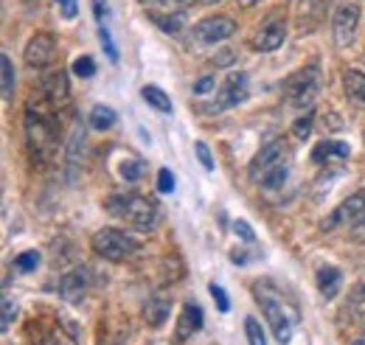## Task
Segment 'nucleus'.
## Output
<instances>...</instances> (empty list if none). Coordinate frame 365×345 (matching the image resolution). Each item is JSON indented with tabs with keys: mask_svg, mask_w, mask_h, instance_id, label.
Masks as SVG:
<instances>
[{
	"mask_svg": "<svg viewBox=\"0 0 365 345\" xmlns=\"http://www.w3.org/2000/svg\"><path fill=\"white\" fill-rule=\"evenodd\" d=\"M278 166H287V140L284 138H275L270 143L262 146V152L250 160V180L262 185V180L270 172H275Z\"/></svg>",
	"mask_w": 365,
	"mask_h": 345,
	"instance_id": "6",
	"label": "nucleus"
},
{
	"mask_svg": "<svg viewBox=\"0 0 365 345\" xmlns=\"http://www.w3.org/2000/svg\"><path fill=\"white\" fill-rule=\"evenodd\" d=\"M23 53H26V65H29V68H34V71L48 68V65L56 59V40H53V34L37 31V34L29 40Z\"/></svg>",
	"mask_w": 365,
	"mask_h": 345,
	"instance_id": "11",
	"label": "nucleus"
},
{
	"mask_svg": "<svg viewBox=\"0 0 365 345\" xmlns=\"http://www.w3.org/2000/svg\"><path fill=\"white\" fill-rule=\"evenodd\" d=\"M56 3H59V11H62L65 20H73L76 17V11H79V3L76 0H56Z\"/></svg>",
	"mask_w": 365,
	"mask_h": 345,
	"instance_id": "42",
	"label": "nucleus"
},
{
	"mask_svg": "<svg viewBox=\"0 0 365 345\" xmlns=\"http://www.w3.org/2000/svg\"><path fill=\"white\" fill-rule=\"evenodd\" d=\"M85 152H88V138H85V124L79 121L73 132H71V140L65 146V163H68V177L71 182L79 180V174L85 169Z\"/></svg>",
	"mask_w": 365,
	"mask_h": 345,
	"instance_id": "12",
	"label": "nucleus"
},
{
	"mask_svg": "<svg viewBox=\"0 0 365 345\" xmlns=\"http://www.w3.org/2000/svg\"><path fill=\"white\" fill-rule=\"evenodd\" d=\"M149 17L166 34H180L182 29H185V11H178V14H149Z\"/></svg>",
	"mask_w": 365,
	"mask_h": 345,
	"instance_id": "25",
	"label": "nucleus"
},
{
	"mask_svg": "<svg viewBox=\"0 0 365 345\" xmlns=\"http://www.w3.org/2000/svg\"><path fill=\"white\" fill-rule=\"evenodd\" d=\"M236 20L233 17H225V14H211L205 20H200L194 26V40L202 45H217V43H225L236 34Z\"/></svg>",
	"mask_w": 365,
	"mask_h": 345,
	"instance_id": "9",
	"label": "nucleus"
},
{
	"mask_svg": "<svg viewBox=\"0 0 365 345\" xmlns=\"http://www.w3.org/2000/svg\"><path fill=\"white\" fill-rule=\"evenodd\" d=\"M233 230H236V236H242L245 242H253V239H256L253 227H250L247 222H242V219H236V222H233Z\"/></svg>",
	"mask_w": 365,
	"mask_h": 345,
	"instance_id": "41",
	"label": "nucleus"
},
{
	"mask_svg": "<svg viewBox=\"0 0 365 345\" xmlns=\"http://www.w3.org/2000/svg\"><path fill=\"white\" fill-rule=\"evenodd\" d=\"M0 68H3V98L11 101L14 98V87H17V73H14V65H11V59L6 53L0 56Z\"/></svg>",
	"mask_w": 365,
	"mask_h": 345,
	"instance_id": "26",
	"label": "nucleus"
},
{
	"mask_svg": "<svg viewBox=\"0 0 365 345\" xmlns=\"http://www.w3.org/2000/svg\"><path fill=\"white\" fill-rule=\"evenodd\" d=\"M349 306H351V311L365 314V281L354 287V292H351V298H349Z\"/></svg>",
	"mask_w": 365,
	"mask_h": 345,
	"instance_id": "37",
	"label": "nucleus"
},
{
	"mask_svg": "<svg viewBox=\"0 0 365 345\" xmlns=\"http://www.w3.org/2000/svg\"><path fill=\"white\" fill-rule=\"evenodd\" d=\"M98 40H101V45H104V53H107L113 62H118V48H115V43H113V37H110V29H107V26H101V29H98Z\"/></svg>",
	"mask_w": 365,
	"mask_h": 345,
	"instance_id": "35",
	"label": "nucleus"
},
{
	"mask_svg": "<svg viewBox=\"0 0 365 345\" xmlns=\"http://www.w3.org/2000/svg\"><path fill=\"white\" fill-rule=\"evenodd\" d=\"M88 289H91V269H85V267L71 269L59 281V295H62V301L68 303H82L85 295H88Z\"/></svg>",
	"mask_w": 365,
	"mask_h": 345,
	"instance_id": "13",
	"label": "nucleus"
},
{
	"mask_svg": "<svg viewBox=\"0 0 365 345\" xmlns=\"http://www.w3.org/2000/svg\"><path fill=\"white\" fill-rule=\"evenodd\" d=\"M169 311H172V303L166 295H152L149 301L143 303V317L152 329H160L166 320H169Z\"/></svg>",
	"mask_w": 365,
	"mask_h": 345,
	"instance_id": "18",
	"label": "nucleus"
},
{
	"mask_svg": "<svg viewBox=\"0 0 365 345\" xmlns=\"http://www.w3.org/2000/svg\"><path fill=\"white\" fill-rule=\"evenodd\" d=\"M354 345H365V340H363V343H354Z\"/></svg>",
	"mask_w": 365,
	"mask_h": 345,
	"instance_id": "47",
	"label": "nucleus"
},
{
	"mask_svg": "<svg viewBox=\"0 0 365 345\" xmlns=\"http://www.w3.org/2000/svg\"><path fill=\"white\" fill-rule=\"evenodd\" d=\"M14 317H17V303L11 301V298H3V317H0V329H3V331H9V329H11V323H14Z\"/></svg>",
	"mask_w": 365,
	"mask_h": 345,
	"instance_id": "33",
	"label": "nucleus"
},
{
	"mask_svg": "<svg viewBox=\"0 0 365 345\" xmlns=\"http://www.w3.org/2000/svg\"><path fill=\"white\" fill-rule=\"evenodd\" d=\"M43 96L53 107H62L68 104V96H71V85H68V73L65 71H53L43 76Z\"/></svg>",
	"mask_w": 365,
	"mask_h": 345,
	"instance_id": "15",
	"label": "nucleus"
},
{
	"mask_svg": "<svg viewBox=\"0 0 365 345\" xmlns=\"http://www.w3.org/2000/svg\"><path fill=\"white\" fill-rule=\"evenodd\" d=\"M140 96H143V101H146L149 107H155L158 113H172V98H169L160 87L146 85L143 90H140Z\"/></svg>",
	"mask_w": 365,
	"mask_h": 345,
	"instance_id": "24",
	"label": "nucleus"
},
{
	"mask_svg": "<svg viewBox=\"0 0 365 345\" xmlns=\"http://www.w3.org/2000/svg\"><path fill=\"white\" fill-rule=\"evenodd\" d=\"M149 14H178L185 11L194 0H138Z\"/></svg>",
	"mask_w": 365,
	"mask_h": 345,
	"instance_id": "22",
	"label": "nucleus"
},
{
	"mask_svg": "<svg viewBox=\"0 0 365 345\" xmlns=\"http://www.w3.org/2000/svg\"><path fill=\"white\" fill-rule=\"evenodd\" d=\"M211 90H217V76H202L200 82H194V93L197 96H208Z\"/></svg>",
	"mask_w": 365,
	"mask_h": 345,
	"instance_id": "40",
	"label": "nucleus"
},
{
	"mask_svg": "<svg viewBox=\"0 0 365 345\" xmlns=\"http://www.w3.org/2000/svg\"><path fill=\"white\" fill-rule=\"evenodd\" d=\"M245 334H247V345H267V337L262 331V323L256 317H245Z\"/></svg>",
	"mask_w": 365,
	"mask_h": 345,
	"instance_id": "28",
	"label": "nucleus"
},
{
	"mask_svg": "<svg viewBox=\"0 0 365 345\" xmlns=\"http://www.w3.org/2000/svg\"><path fill=\"white\" fill-rule=\"evenodd\" d=\"M93 14H96V20L104 26V20L110 17V6H107V0H93Z\"/></svg>",
	"mask_w": 365,
	"mask_h": 345,
	"instance_id": "44",
	"label": "nucleus"
},
{
	"mask_svg": "<svg viewBox=\"0 0 365 345\" xmlns=\"http://www.w3.org/2000/svg\"><path fill=\"white\" fill-rule=\"evenodd\" d=\"M284 180H287V166H278L275 172H270L264 180H262V185H264V188H270V191H275V188H281V185H284Z\"/></svg>",
	"mask_w": 365,
	"mask_h": 345,
	"instance_id": "36",
	"label": "nucleus"
},
{
	"mask_svg": "<svg viewBox=\"0 0 365 345\" xmlns=\"http://www.w3.org/2000/svg\"><path fill=\"white\" fill-rule=\"evenodd\" d=\"M194 152H197L200 166H202L205 172H214V158H211V149H208L202 140H197V143H194Z\"/></svg>",
	"mask_w": 365,
	"mask_h": 345,
	"instance_id": "34",
	"label": "nucleus"
},
{
	"mask_svg": "<svg viewBox=\"0 0 365 345\" xmlns=\"http://www.w3.org/2000/svg\"><path fill=\"white\" fill-rule=\"evenodd\" d=\"M284 40H287V26L284 23H270L259 31V37L253 40V48L256 51H275V48L284 45Z\"/></svg>",
	"mask_w": 365,
	"mask_h": 345,
	"instance_id": "19",
	"label": "nucleus"
},
{
	"mask_svg": "<svg viewBox=\"0 0 365 345\" xmlns=\"http://www.w3.org/2000/svg\"><path fill=\"white\" fill-rule=\"evenodd\" d=\"M158 191H163V194L175 191V174L169 169H160V174H158Z\"/></svg>",
	"mask_w": 365,
	"mask_h": 345,
	"instance_id": "38",
	"label": "nucleus"
},
{
	"mask_svg": "<svg viewBox=\"0 0 365 345\" xmlns=\"http://www.w3.org/2000/svg\"><path fill=\"white\" fill-rule=\"evenodd\" d=\"M115 121H118V115H115V110H113V107H107V104H96V107L91 110V115H88V124L98 132L113 130V127H115Z\"/></svg>",
	"mask_w": 365,
	"mask_h": 345,
	"instance_id": "21",
	"label": "nucleus"
},
{
	"mask_svg": "<svg viewBox=\"0 0 365 345\" xmlns=\"http://www.w3.org/2000/svg\"><path fill=\"white\" fill-rule=\"evenodd\" d=\"M26 140H29V152L34 160L46 163L53 155V146H56L53 127H51L46 113H40V110L34 113V104H29V110H26Z\"/></svg>",
	"mask_w": 365,
	"mask_h": 345,
	"instance_id": "3",
	"label": "nucleus"
},
{
	"mask_svg": "<svg viewBox=\"0 0 365 345\" xmlns=\"http://www.w3.org/2000/svg\"><path fill=\"white\" fill-rule=\"evenodd\" d=\"M343 87H346L349 98H354L357 104H365V73H360V71H346L343 73Z\"/></svg>",
	"mask_w": 365,
	"mask_h": 345,
	"instance_id": "23",
	"label": "nucleus"
},
{
	"mask_svg": "<svg viewBox=\"0 0 365 345\" xmlns=\"http://www.w3.org/2000/svg\"><path fill=\"white\" fill-rule=\"evenodd\" d=\"M91 244H93V250H96V256H101V259H107V261H127L140 250V242H138L133 233L115 230V227H101V230H96Z\"/></svg>",
	"mask_w": 365,
	"mask_h": 345,
	"instance_id": "2",
	"label": "nucleus"
},
{
	"mask_svg": "<svg viewBox=\"0 0 365 345\" xmlns=\"http://www.w3.org/2000/svg\"><path fill=\"white\" fill-rule=\"evenodd\" d=\"M351 158V149H349V143H343V140H320L318 146L312 149V160L315 163H329V166H334V163H346Z\"/></svg>",
	"mask_w": 365,
	"mask_h": 345,
	"instance_id": "16",
	"label": "nucleus"
},
{
	"mask_svg": "<svg viewBox=\"0 0 365 345\" xmlns=\"http://www.w3.org/2000/svg\"><path fill=\"white\" fill-rule=\"evenodd\" d=\"M340 287H343V272L337 269V267H320L318 269V289L323 298H337V292H340Z\"/></svg>",
	"mask_w": 365,
	"mask_h": 345,
	"instance_id": "20",
	"label": "nucleus"
},
{
	"mask_svg": "<svg viewBox=\"0 0 365 345\" xmlns=\"http://www.w3.org/2000/svg\"><path fill=\"white\" fill-rule=\"evenodd\" d=\"M208 292L214 295V301H217V306H220V311H228L230 301H228V295H225V289H222L220 284H211V287H208Z\"/></svg>",
	"mask_w": 365,
	"mask_h": 345,
	"instance_id": "39",
	"label": "nucleus"
},
{
	"mask_svg": "<svg viewBox=\"0 0 365 345\" xmlns=\"http://www.w3.org/2000/svg\"><path fill=\"white\" fill-rule=\"evenodd\" d=\"M104 208L113 216L124 219L130 227L135 230H152L160 219V208L158 202H152L149 197H140V194H113L104 200Z\"/></svg>",
	"mask_w": 365,
	"mask_h": 345,
	"instance_id": "1",
	"label": "nucleus"
},
{
	"mask_svg": "<svg viewBox=\"0 0 365 345\" xmlns=\"http://www.w3.org/2000/svg\"><path fill=\"white\" fill-rule=\"evenodd\" d=\"M329 6H331V0H298V26L304 31H312L326 17Z\"/></svg>",
	"mask_w": 365,
	"mask_h": 345,
	"instance_id": "17",
	"label": "nucleus"
},
{
	"mask_svg": "<svg viewBox=\"0 0 365 345\" xmlns=\"http://www.w3.org/2000/svg\"><path fill=\"white\" fill-rule=\"evenodd\" d=\"M349 239H351V242H357V244H360V242H365V214L360 216L354 225H351V233H349Z\"/></svg>",
	"mask_w": 365,
	"mask_h": 345,
	"instance_id": "43",
	"label": "nucleus"
},
{
	"mask_svg": "<svg viewBox=\"0 0 365 345\" xmlns=\"http://www.w3.org/2000/svg\"><path fill=\"white\" fill-rule=\"evenodd\" d=\"M40 253L37 250H26V253H20L17 259H14V269L17 272H34L37 267H40Z\"/></svg>",
	"mask_w": 365,
	"mask_h": 345,
	"instance_id": "29",
	"label": "nucleus"
},
{
	"mask_svg": "<svg viewBox=\"0 0 365 345\" xmlns=\"http://www.w3.org/2000/svg\"><path fill=\"white\" fill-rule=\"evenodd\" d=\"M236 3H239L242 9H253V6H256V3H262V0H236Z\"/></svg>",
	"mask_w": 365,
	"mask_h": 345,
	"instance_id": "45",
	"label": "nucleus"
},
{
	"mask_svg": "<svg viewBox=\"0 0 365 345\" xmlns=\"http://www.w3.org/2000/svg\"><path fill=\"white\" fill-rule=\"evenodd\" d=\"M143 174H146V163H143L140 158H130V160L121 163V177H124L127 182H138Z\"/></svg>",
	"mask_w": 365,
	"mask_h": 345,
	"instance_id": "27",
	"label": "nucleus"
},
{
	"mask_svg": "<svg viewBox=\"0 0 365 345\" xmlns=\"http://www.w3.org/2000/svg\"><path fill=\"white\" fill-rule=\"evenodd\" d=\"M312 121H315V115H312V113H307V115H301V118L295 121V127H292V135H295L298 140H307V138L312 135V127H315Z\"/></svg>",
	"mask_w": 365,
	"mask_h": 345,
	"instance_id": "31",
	"label": "nucleus"
},
{
	"mask_svg": "<svg viewBox=\"0 0 365 345\" xmlns=\"http://www.w3.org/2000/svg\"><path fill=\"white\" fill-rule=\"evenodd\" d=\"M197 3H205V6H211V3H220V0H197Z\"/></svg>",
	"mask_w": 365,
	"mask_h": 345,
	"instance_id": "46",
	"label": "nucleus"
},
{
	"mask_svg": "<svg viewBox=\"0 0 365 345\" xmlns=\"http://www.w3.org/2000/svg\"><path fill=\"white\" fill-rule=\"evenodd\" d=\"M202 309L197 306V303H182L180 309V317H178V329H175V343L182 345L185 340H191L200 329H202Z\"/></svg>",
	"mask_w": 365,
	"mask_h": 345,
	"instance_id": "14",
	"label": "nucleus"
},
{
	"mask_svg": "<svg viewBox=\"0 0 365 345\" xmlns=\"http://www.w3.org/2000/svg\"><path fill=\"white\" fill-rule=\"evenodd\" d=\"M256 298H259V306H262V311H264V320L270 323V329H273L275 340L281 345H287L292 340V320L287 317V311H284V301H278L273 298L270 292H264L262 287H256Z\"/></svg>",
	"mask_w": 365,
	"mask_h": 345,
	"instance_id": "5",
	"label": "nucleus"
},
{
	"mask_svg": "<svg viewBox=\"0 0 365 345\" xmlns=\"http://www.w3.org/2000/svg\"><path fill=\"white\" fill-rule=\"evenodd\" d=\"M320 93V68L318 65H307L301 71H295L287 82H284V96L289 98L292 107H312V101Z\"/></svg>",
	"mask_w": 365,
	"mask_h": 345,
	"instance_id": "4",
	"label": "nucleus"
},
{
	"mask_svg": "<svg viewBox=\"0 0 365 345\" xmlns=\"http://www.w3.org/2000/svg\"><path fill=\"white\" fill-rule=\"evenodd\" d=\"M247 87H250V76L247 73H230L228 79L222 82V87L214 93V101L205 107L208 113H222L230 107H239L245 98H247Z\"/></svg>",
	"mask_w": 365,
	"mask_h": 345,
	"instance_id": "7",
	"label": "nucleus"
},
{
	"mask_svg": "<svg viewBox=\"0 0 365 345\" xmlns=\"http://www.w3.org/2000/svg\"><path fill=\"white\" fill-rule=\"evenodd\" d=\"M46 345H76V334H73L71 326H65V329L59 326V329L46 340Z\"/></svg>",
	"mask_w": 365,
	"mask_h": 345,
	"instance_id": "30",
	"label": "nucleus"
},
{
	"mask_svg": "<svg viewBox=\"0 0 365 345\" xmlns=\"http://www.w3.org/2000/svg\"><path fill=\"white\" fill-rule=\"evenodd\" d=\"M73 73L82 76V79H93V76H96V62H93L91 56H79V59L73 62Z\"/></svg>",
	"mask_w": 365,
	"mask_h": 345,
	"instance_id": "32",
	"label": "nucleus"
},
{
	"mask_svg": "<svg viewBox=\"0 0 365 345\" xmlns=\"http://www.w3.org/2000/svg\"><path fill=\"white\" fill-rule=\"evenodd\" d=\"M363 214H365V188H360V191H354L349 200H343L331 214L320 222V230H334V227L349 225V222L354 225Z\"/></svg>",
	"mask_w": 365,
	"mask_h": 345,
	"instance_id": "10",
	"label": "nucleus"
},
{
	"mask_svg": "<svg viewBox=\"0 0 365 345\" xmlns=\"http://www.w3.org/2000/svg\"><path fill=\"white\" fill-rule=\"evenodd\" d=\"M360 6L357 3H343L334 9V17H331V37H334V45L337 48H346V45L354 40L357 29H360Z\"/></svg>",
	"mask_w": 365,
	"mask_h": 345,
	"instance_id": "8",
	"label": "nucleus"
}]
</instances>
